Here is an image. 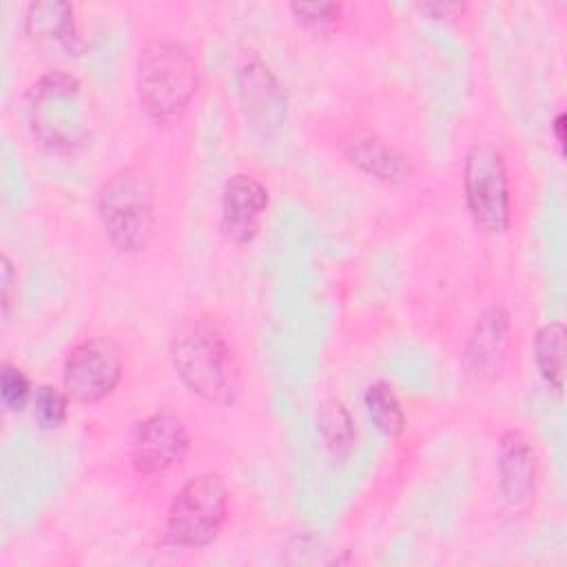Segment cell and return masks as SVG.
Returning <instances> with one entry per match:
<instances>
[{
    "label": "cell",
    "instance_id": "6da1fadb",
    "mask_svg": "<svg viewBox=\"0 0 567 567\" xmlns=\"http://www.w3.org/2000/svg\"><path fill=\"white\" fill-rule=\"evenodd\" d=\"M171 363L186 390L213 405H230L244 388L237 343L215 312L186 317L171 339Z\"/></svg>",
    "mask_w": 567,
    "mask_h": 567
},
{
    "label": "cell",
    "instance_id": "ffe728a7",
    "mask_svg": "<svg viewBox=\"0 0 567 567\" xmlns=\"http://www.w3.org/2000/svg\"><path fill=\"white\" fill-rule=\"evenodd\" d=\"M0 399L7 412H22L33 399V385L27 372L11 361H4L0 368Z\"/></svg>",
    "mask_w": 567,
    "mask_h": 567
},
{
    "label": "cell",
    "instance_id": "e0dca14e",
    "mask_svg": "<svg viewBox=\"0 0 567 567\" xmlns=\"http://www.w3.org/2000/svg\"><path fill=\"white\" fill-rule=\"evenodd\" d=\"M363 405H365V412H368L372 425L381 434L399 436L403 432L405 412L401 408V401H399L394 388L388 381H383V379L372 381L363 392Z\"/></svg>",
    "mask_w": 567,
    "mask_h": 567
},
{
    "label": "cell",
    "instance_id": "ba28073f",
    "mask_svg": "<svg viewBox=\"0 0 567 567\" xmlns=\"http://www.w3.org/2000/svg\"><path fill=\"white\" fill-rule=\"evenodd\" d=\"M188 450L190 434L184 419L173 410H157L135 423L128 458L135 472L153 476L179 465Z\"/></svg>",
    "mask_w": 567,
    "mask_h": 567
},
{
    "label": "cell",
    "instance_id": "9a60e30c",
    "mask_svg": "<svg viewBox=\"0 0 567 567\" xmlns=\"http://www.w3.org/2000/svg\"><path fill=\"white\" fill-rule=\"evenodd\" d=\"M317 430L323 447L334 461H346L357 445V427L341 399H326L317 412Z\"/></svg>",
    "mask_w": 567,
    "mask_h": 567
},
{
    "label": "cell",
    "instance_id": "7a4b0ae2",
    "mask_svg": "<svg viewBox=\"0 0 567 567\" xmlns=\"http://www.w3.org/2000/svg\"><path fill=\"white\" fill-rule=\"evenodd\" d=\"M199 86L197 58L179 40H148L135 64V95L153 124H173L188 109Z\"/></svg>",
    "mask_w": 567,
    "mask_h": 567
},
{
    "label": "cell",
    "instance_id": "9c48e42d",
    "mask_svg": "<svg viewBox=\"0 0 567 567\" xmlns=\"http://www.w3.org/2000/svg\"><path fill=\"white\" fill-rule=\"evenodd\" d=\"M509 346H512L509 312L503 306L485 308L474 321V328L467 337V343L461 357L465 381L474 388L492 383L507 359Z\"/></svg>",
    "mask_w": 567,
    "mask_h": 567
},
{
    "label": "cell",
    "instance_id": "44dd1931",
    "mask_svg": "<svg viewBox=\"0 0 567 567\" xmlns=\"http://www.w3.org/2000/svg\"><path fill=\"white\" fill-rule=\"evenodd\" d=\"M0 299H2V317L4 321L11 319V312H13V306L18 301V275H16V268H13V261L11 257L4 252L2 259H0Z\"/></svg>",
    "mask_w": 567,
    "mask_h": 567
},
{
    "label": "cell",
    "instance_id": "5b68a950",
    "mask_svg": "<svg viewBox=\"0 0 567 567\" xmlns=\"http://www.w3.org/2000/svg\"><path fill=\"white\" fill-rule=\"evenodd\" d=\"M228 505L230 494L219 474L204 472L188 478L168 505L164 540L177 549L208 547L226 525Z\"/></svg>",
    "mask_w": 567,
    "mask_h": 567
},
{
    "label": "cell",
    "instance_id": "52a82bcc",
    "mask_svg": "<svg viewBox=\"0 0 567 567\" xmlns=\"http://www.w3.org/2000/svg\"><path fill=\"white\" fill-rule=\"evenodd\" d=\"M124 374L117 346L104 337L75 341L62 361V388L78 403H97L113 394Z\"/></svg>",
    "mask_w": 567,
    "mask_h": 567
},
{
    "label": "cell",
    "instance_id": "8992f818",
    "mask_svg": "<svg viewBox=\"0 0 567 567\" xmlns=\"http://www.w3.org/2000/svg\"><path fill=\"white\" fill-rule=\"evenodd\" d=\"M463 197L474 226L501 235L512 224V188L507 164L492 142H474L463 155Z\"/></svg>",
    "mask_w": 567,
    "mask_h": 567
},
{
    "label": "cell",
    "instance_id": "2e32d148",
    "mask_svg": "<svg viewBox=\"0 0 567 567\" xmlns=\"http://www.w3.org/2000/svg\"><path fill=\"white\" fill-rule=\"evenodd\" d=\"M565 337H567L565 323L549 321L538 328L534 339L536 368L543 381L558 394L563 392V383H565Z\"/></svg>",
    "mask_w": 567,
    "mask_h": 567
},
{
    "label": "cell",
    "instance_id": "8fae6325",
    "mask_svg": "<svg viewBox=\"0 0 567 567\" xmlns=\"http://www.w3.org/2000/svg\"><path fill=\"white\" fill-rule=\"evenodd\" d=\"M339 151L361 173L385 184H403L414 173L412 159L399 146L368 128L348 131L339 140Z\"/></svg>",
    "mask_w": 567,
    "mask_h": 567
},
{
    "label": "cell",
    "instance_id": "3957f363",
    "mask_svg": "<svg viewBox=\"0 0 567 567\" xmlns=\"http://www.w3.org/2000/svg\"><path fill=\"white\" fill-rule=\"evenodd\" d=\"M97 219L109 244L122 255L144 250L153 237L157 193L151 173L137 164L113 171L95 197Z\"/></svg>",
    "mask_w": 567,
    "mask_h": 567
},
{
    "label": "cell",
    "instance_id": "5bb4252c",
    "mask_svg": "<svg viewBox=\"0 0 567 567\" xmlns=\"http://www.w3.org/2000/svg\"><path fill=\"white\" fill-rule=\"evenodd\" d=\"M239 100L252 128L270 133L281 124L286 113L284 91L272 71L257 58L239 69Z\"/></svg>",
    "mask_w": 567,
    "mask_h": 567
},
{
    "label": "cell",
    "instance_id": "ac0fdd59",
    "mask_svg": "<svg viewBox=\"0 0 567 567\" xmlns=\"http://www.w3.org/2000/svg\"><path fill=\"white\" fill-rule=\"evenodd\" d=\"M69 401L71 396L64 392V388H55L49 383H42L33 390L31 399V416L42 430H58L69 419Z\"/></svg>",
    "mask_w": 567,
    "mask_h": 567
},
{
    "label": "cell",
    "instance_id": "7402d4cb",
    "mask_svg": "<svg viewBox=\"0 0 567 567\" xmlns=\"http://www.w3.org/2000/svg\"><path fill=\"white\" fill-rule=\"evenodd\" d=\"M421 9L425 13H430L432 18L436 20H458L463 18V13L470 9L467 4H461V2H427V4H421Z\"/></svg>",
    "mask_w": 567,
    "mask_h": 567
},
{
    "label": "cell",
    "instance_id": "603a6c76",
    "mask_svg": "<svg viewBox=\"0 0 567 567\" xmlns=\"http://www.w3.org/2000/svg\"><path fill=\"white\" fill-rule=\"evenodd\" d=\"M551 133H554V142H556L558 151L563 153V148H565V113L563 111H558L556 117L551 120Z\"/></svg>",
    "mask_w": 567,
    "mask_h": 567
},
{
    "label": "cell",
    "instance_id": "7c38bea8",
    "mask_svg": "<svg viewBox=\"0 0 567 567\" xmlns=\"http://www.w3.org/2000/svg\"><path fill=\"white\" fill-rule=\"evenodd\" d=\"M22 27L29 40L42 49L64 55H82L86 49V42L78 29L75 9L69 2H31L24 9Z\"/></svg>",
    "mask_w": 567,
    "mask_h": 567
},
{
    "label": "cell",
    "instance_id": "277c9868",
    "mask_svg": "<svg viewBox=\"0 0 567 567\" xmlns=\"http://www.w3.org/2000/svg\"><path fill=\"white\" fill-rule=\"evenodd\" d=\"M82 84L75 75L51 69L27 93V115L33 137L51 153H75L89 140L80 111Z\"/></svg>",
    "mask_w": 567,
    "mask_h": 567
},
{
    "label": "cell",
    "instance_id": "d6986e66",
    "mask_svg": "<svg viewBox=\"0 0 567 567\" xmlns=\"http://www.w3.org/2000/svg\"><path fill=\"white\" fill-rule=\"evenodd\" d=\"M295 22L303 27L306 31H312L317 35H328L339 29V22L343 18V4L341 2H292L288 4Z\"/></svg>",
    "mask_w": 567,
    "mask_h": 567
},
{
    "label": "cell",
    "instance_id": "4fadbf2b",
    "mask_svg": "<svg viewBox=\"0 0 567 567\" xmlns=\"http://www.w3.org/2000/svg\"><path fill=\"white\" fill-rule=\"evenodd\" d=\"M498 489L507 505L523 509L536 494V452L523 430H507L498 441Z\"/></svg>",
    "mask_w": 567,
    "mask_h": 567
},
{
    "label": "cell",
    "instance_id": "30bf717a",
    "mask_svg": "<svg viewBox=\"0 0 567 567\" xmlns=\"http://www.w3.org/2000/svg\"><path fill=\"white\" fill-rule=\"evenodd\" d=\"M270 204L268 188L250 173H233L221 188L219 230L233 244H250L264 224Z\"/></svg>",
    "mask_w": 567,
    "mask_h": 567
}]
</instances>
